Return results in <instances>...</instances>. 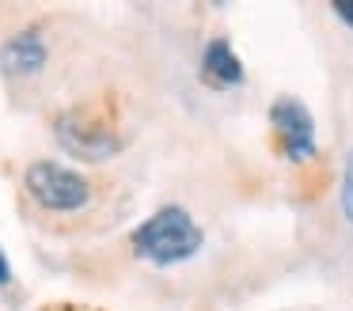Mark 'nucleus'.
I'll return each instance as SVG.
<instances>
[{"label":"nucleus","mask_w":353,"mask_h":311,"mask_svg":"<svg viewBox=\"0 0 353 311\" xmlns=\"http://www.w3.org/2000/svg\"><path fill=\"white\" fill-rule=\"evenodd\" d=\"M42 65H46V42L34 27L19 30L0 46V72L4 76H31Z\"/></svg>","instance_id":"nucleus-5"},{"label":"nucleus","mask_w":353,"mask_h":311,"mask_svg":"<svg viewBox=\"0 0 353 311\" xmlns=\"http://www.w3.org/2000/svg\"><path fill=\"white\" fill-rule=\"evenodd\" d=\"M54 137L61 141V148L77 159H110L114 152H122L118 129L88 103L69 106L65 114H57Z\"/></svg>","instance_id":"nucleus-2"},{"label":"nucleus","mask_w":353,"mask_h":311,"mask_svg":"<svg viewBox=\"0 0 353 311\" xmlns=\"http://www.w3.org/2000/svg\"><path fill=\"white\" fill-rule=\"evenodd\" d=\"M23 182H27L34 201L42 209H54V212H72L80 205H88V197H92V186H88L84 174L72 171V167L54 163V159H34L27 167Z\"/></svg>","instance_id":"nucleus-3"},{"label":"nucleus","mask_w":353,"mask_h":311,"mask_svg":"<svg viewBox=\"0 0 353 311\" xmlns=\"http://www.w3.org/2000/svg\"><path fill=\"white\" fill-rule=\"evenodd\" d=\"M133 254L152 265H175L201 250V228L183 205H163L148 220H141L130 235Z\"/></svg>","instance_id":"nucleus-1"},{"label":"nucleus","mask_w":353,"mask_h":311,"mask_svg":"<svg viewBox=\"0 0 353 311\" xmlns=\"http://www.w3.org/2000/svg\"><path fill=\"white\" fill-rule=\"evenodd\" d=\"M334 15H338L342 23H350V27H353V0H338V4H334Z\"/></svg>","instance_id":"nucleus-8"},{"label":"nucleus","mask_w":353,"mask_h":311,"mask_svg":"<svg viewBox=\"0 0 353 311\" xmlns=\"http://www.w3.org/2000/svg\"><path fill=\"white\" fill-rule=\"evenodd\" d=\"M342 212L353 224V148H350V156H345V174H342Z\"/></svg>","instance_id":"nucleus-7"},{"label":"nucleus","mask_w":353,"mask_h":311,"mask_svg":"<svg viewBox=\"0 0 353 311\" xmlns=\"http://www.w3.org/2000/svg\"><path fill=\"white\" fill-rule=\"evenodd\" d=\"M201 72H205L209 83H221V88H232V83L243 80V65H239L236 50H232L224 38H213L201 53Z\"/></svg>","instance_id":"nucleus-6"},{"label":"nucleus","mask_w":353,"mask_h":311,"mask_svg":"<svg viewBox=\"0 0 353 311\" xmlns=\"http://www.w3.org/2000/svg\"><path fill=\"white\" fill-rule=\"evenodd\" d=\"M8 281H12V265L4 258V250H0V285H8Z\"/></svg>","instance_id":"nucleus-9"},{"label":"nucleus","mask_w":353,"mask_h":311,"mask_svg":"<svg viewBox=\"0 0 353 311\" xmlns=\"http://www.w3.org/2000/svg\"><path fill=\"white\" fill-rule=\"evenodd\" d=\"M270 121H274V133L281 141V152L292 163H304L315 156V121L300 99H274L270 106Z\"/></svg>","instance_id":"nucleus-4"}]
</instances>
